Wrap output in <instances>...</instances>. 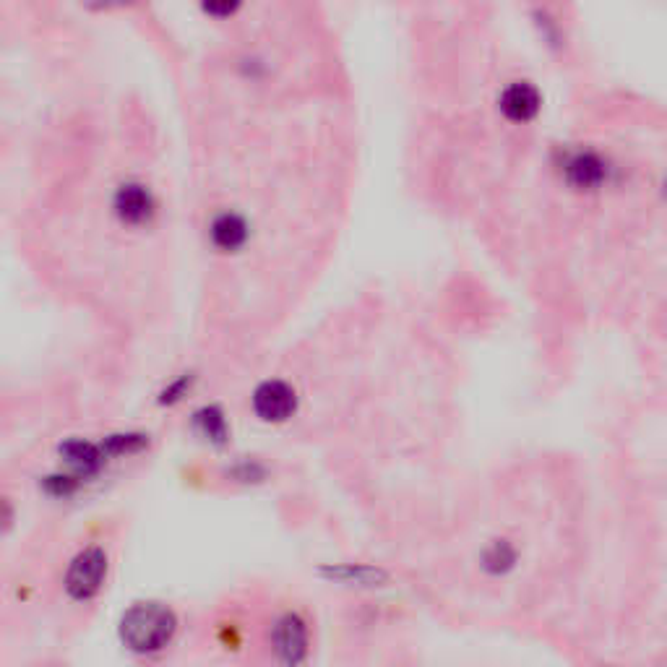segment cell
<instances>
[{
  "mask_svg": "<svg viewBox=\"0 0 667 667\" xmlns=\"http://www.w3.org/2000/svg\"><path fill=\"white\" fill-rule=\"evenodd\" d=\"M665 191H667V183H665Z\"/></svg>",
  "mask_w": 667,
  "mask_h": 667,
  "instance_id": "30bf717a",
  "label": "cell"
},
{
  "mask_svg": "<svg viewBox=\"0 0 667 667\" xmlns=\"http://www.w3.org/2000/svg\"><path fill=\"white\" fill-rule=\"evenodd\" d=\"M107 574V555L100 548H89L73 558L66 574V592L73 600H92L100 592Z\"/></svg>",
  "mask_w": 667,
  "mask_h": 667,
  "instance_id": "7a4b0ae2",
  "label": "cell"
},
{
  "mask_svg": "<svg viewBox=\"0 0 667 667\" xmlns=\"http://www.w3.org/2000/svg\"><path fill=\"white\" fill-rule=\"evenodd\" d=\"M498 110L511 123H532L542 110V94L529 81H511L498 97Z\"/></svg>",
  "mask_w": 667,
  "mask_h": 667,
  "instance_id": "8992f818",
  "label": "cell"
},
{
  "mask_svg": "<svg viewBox=\"0 0 667 667\" xmlns=\"http://www.w3.org/2000/svg\"><path fill=\"white\" fill-rule=\"evenodd\" d=\"M274 649L279 652V657L287 662H300L303 660L305 649H308V631H305V623L300 621L298 615H284L279 618L277 626H274Z\"/></svg>",
  "mask_w": 667,
  "mask_h": 667,
  "instance_id": "ba28073f",
  "label": "cell"
},
{
  "mask_svg": "<svg viewBox=\"0 0 667 667\" xmlns=\"http://www.w3.org/2000/svg\"><path fill=\"white\" fill-rule=\"evenodd\" d=\"M201 11L212 19H232L243 8L245 0H199Z\"/></svg>",
  "mask_w": 667,
  "mask_h": 667,
  "instance_id": "9c48e42d",
  "label": "cell"
},
{
  "mask_svg": "<svg viewBox=\"0 0 667 667\" xmlns=\"http://www.w3.org/2000/svg\"><path fill=\"white\" fill-rule=\"evenodd\" d=\"M298 410V394L284 381H266L253 394V412L264 423H284Z\"/></svg>",
  "mask_w": 667,
  "mask_h": 667,
  "instance_id": "5b68a950",
  "label": "cell"
},
{
  "mask_svg": "<svg viewBox=\"0 0 667 667\" xmlns=\"http://www.w3.org/2000/svg\"><path fill=\"white\" fill-rule=\"evenodd\" d=\"M563 180L574 191H597L608 183V162L592 149H576L563 159Z\"/></svg>",
  "mask_w": 667,
  "mask_h": 667,
  "instance_id": "277c9868",
  "label": "cell"
},
{
  "mask_svg": "<svg viewBox=\"0 0 667 667\" xmlns=\"http://www.w3.org/2000/svg\"><path fill=\"white\" fill-rule=\"evenodd\" d=\"M175 626L178 621L170 608L157 602H141L123 615L120 634L133 652H159L175 636Z\"/></svg>",
  "mask_w": 667,
  "mask_h": 667,
  "instance_id": "6da1fadb",
  "label": "cell"
},
{
  "mask_svg": "<svg viewBox=\"0 0 667 667\" xmlns=\"http://www.w3.org/2000/svg\"><path fill=\"white\" fill-rule=\"evenodd\" d=\"M113 214L123 227L139 230V227L149 225L157 214V199L144 183L128 180V183L118 185V191H115Z\"/></svg>",
  "mask_w": 667,
  "mask_h": 667,
  "instance_id": "3957f363",
  "label": "cell"
},
{
  "mask_svg": "<svg viewBox=\"0 0 667 667\" xmlns=\"http://www.w3.org/2000/svg\"><path fill=\"white\" fill-rule=\"evenodd\" d=\"M251 240V225L238 212H219L209 222V243L219 253H240Z\"/></svg>",
  "mask_w": 667,
  "mask_h": 667,
  "instance_id": "52a82bcc",
  "label": "cell"
}]
</instances>
